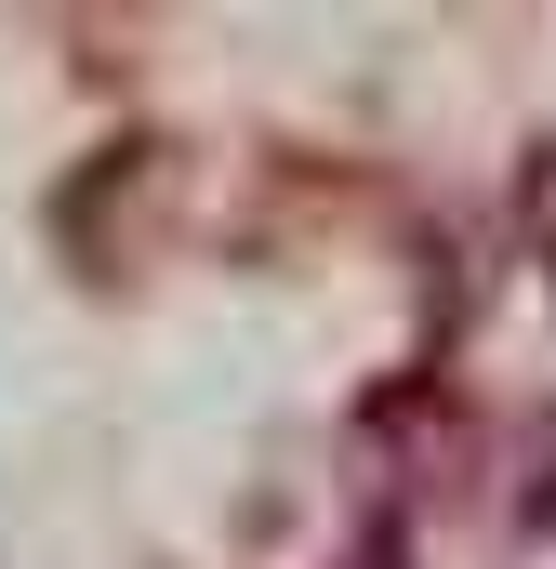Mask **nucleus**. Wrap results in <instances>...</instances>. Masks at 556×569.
Instances as JSON below:
<instances>
[{
  "label": "nucleus",
  "mask_w": 556,
  "mask_h": 569,
  "mask_svg": "<svg viewBox=\"0 0 556 569\" xmlns=\"http://www.w3.org/2000/svg\"><path fill=\"white\" fill-rule=\"evenodd\" d=\"M517 226H530V252L556 266V146H530V172H517Z\"/></svg>",
  "instance_id": "1"
}]
</instances>
